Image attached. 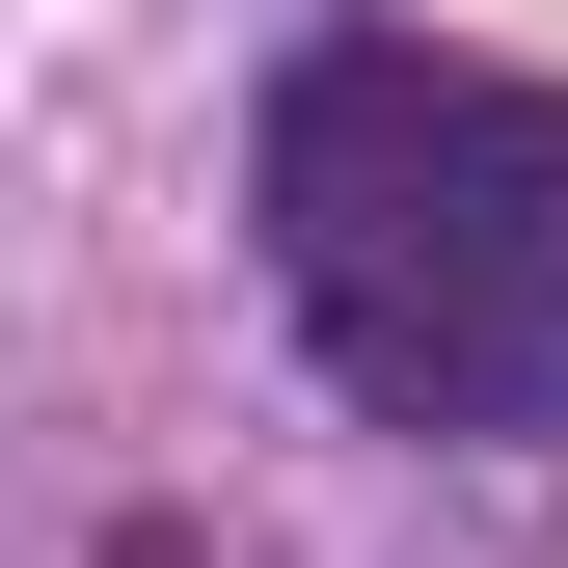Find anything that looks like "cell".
<instances>
[{
    "label": "cell",
    "instance_id": "obj_1",
    "mask_svg": "<svg viewBox=\"0 0 568 568\" xmlns=\"http://www.w3.org/2000/svg\"><path fill=\"white\" fill-rule=\"evenodd\" d=\"M271 271L406 434H568V109L352 28L271 82Z\"/></svg>",
    "mask_w": 568,
    "mask_h": 568
}]
</instances>
